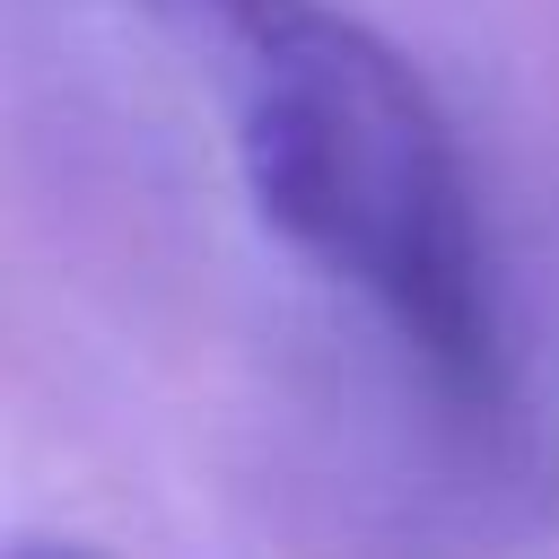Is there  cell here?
<instances>
[{"mask_svg":"<svg viewBox=\"0 0 559 559\" xmlns=\"http://www.w3.org/2000/svg\"><path fill=\"white\" fill-rule=\"evenodd\" d=\"M210 87L253 218L367 297L454 411H507L515 341L437 87L341 0H140Z\"/></svg>","mask_w":559,"mask_h":559,"instance_id":"1","label":"cell"}]
</instances>
